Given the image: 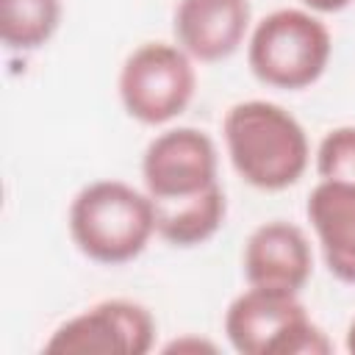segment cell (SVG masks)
Wrapping results in <instances>:
<instances>
[{
  "label": "cell",
  "mask_w": 355,
  "mask_h": 355,
  "mask_svg": "<svg viewBox=\"0 0 355 355\" xmlns=\"http://www.w3.org/2000/svg\"><path fill=\"white\" fill-rule=\"evenodd\" d=\"M222 139L236 175L261 191L294 186L311 164L302 122L272 100L233 103L222 119Z\"/></svg>",
  "instance_id": "cell-1"
},
{
  "label": "cell",
  "mask_w": 355,
  "mask_h": 355,
  "mask_svg": "<svg viewBox=\"0 0 355 355\" xmlns=\"http://www.w3.org/2000/svg\"><path fill=\"white\" fill-rule=\"evenodd\" d=\"M67 227L80 255L103 266H122L136 261L153 241L155 208L144 189L103 178L72 197Z\"/></svg>",
  "instance_id": "cell-2"
},
{
  "label": "cell",
  "mask_w": 355,
  "mask_h": 355,
  "mask_svg": "<svg viewBox=\"0 0 355 355\" xmlns=\"http://www.w3.org/2000/svg\"><path fill=\"white\" fill-rule=\"evenodd\" d=\"M333 55L330 28L308 8H275L258 19L247 39L250 72L272 89L302 92L313 86Z\"/></svg>",
  "instance_id": "cell-3"
},
{
  "label": "cell",
  "mask_w": 355,
  "mask_h": 355,
  "mask_svg": "<svg viewBox=\"0 0 355 355\" xmlns=\"http://www.w3.org/2000/svg\"><path fill=\"white\" fill-rule=\"evenodd\" d=\"M222 327L241 355H327L333 349L297 291L247 286L227 305Z\"/></svg>",
  "instance_id": "cell-4"
},
{
  "label": "cell",
  "mask_w": 355,
  "mask_h": 355,
  "mask_svg": "<svg viewBox=\"0 0 355 355\" xmlns=\"http://www.w3.org/2000/svg\"><path fill=\"white\" fill-rule=\"evenodd\" d=\"M197 61L178 42H144L119 67L116 92L125 114L158 128L178 119L197 94Z\"/></svg>",
  "instance_id": "cell-5"
},
{
  "label": "cell",
  "mask_w": 355,
  "mask_h": 355,
  "mask_svg": "<svg viewBox=\"0 0 355 355\" xmlns=\"http://www.w3.org/2000/svg\"><path fill=\"white\" fill-rule=\"evenodd\" d=\"M155 333L147 305L111 297L64 319L42 349L55 355H147L155 347Z\"/></svg>",
  "instance_id": "cell-6"
},
{
  "label": "cell",
  "mask_w": 355,
  "mask_h": 355,
  "mask_svg": "<svg viewBox=\"0 0 355 355\" xmlns=\"http://www.w3.org/2000/svg\"><path fill=\"white\" fill-rule=\"evenodd\" d=\"M141 183L150 200H178L219 183V153L214 139L191 125L166 128L153 136L141 155Z\"/></svg>",
  "instance_id": "cell-7"
},
{
  "label": "cell",
  "mask_w": 355,
  "mask_h": 355,
  "mask_svg": "<svg viewBox=\"0 0 355 355\" xmlns=\"http://www.w3.org/2000/svg\"><path fill=\"white\" fill-rule=\"evenodd\" d=\"M241 272L247 286L300 294L313 275V247L308 233L286 219L258 225L244 241Z\"/></svg>",
  "instance_id": "cell-8"
},
{
  "label": "cell",
  "mask_w": 355,
  "mask_h": 355,
  "mask_svg": "<svg viewBox=\"0 0 355 355\" xmlns=\"http://www.w3.org/2000/svg\"><path fill=\"white\" fill-rule=\"evenodd\" d=\"M175 42L200 64L230 58L252 31L250 0H178L172 14Z\"/></svg>",
  "instance_id": "cell-9"
},
{
  "label": "cell",
  "mask_w": 355,
  "mask_h": 355,
  "mask_svg": "<svg viewBox=\"0 0 355 355\" xmlns=\"http://www.w3.org/2000/svg\"><path fill=\"white\" fill-rule=\"evenodd\" d=\"M305 216L327 272L355 286V186L319 180L308 194Z\"/></svg>",
  "instance_id": "cell-10"
},
{
  "label": "cell",
  "mask_w": 355,
  "mask_h": 355,
  "mask_svg": "<svg viewBox=\"0 0 355 355\" xmlns=\"http://www.w3.org/2000/svg\"><path fill=\"white\" fill-rule=\"evenodd\" d=\"M155 236L172 247L189 250L211 241L227 216V197L219 183L178 200L155 202Z\"/></svg>",
  "instance_id": "cell-11"
},
{
  "label": "cell",
  "mask_w": 355,
  "mask_h": 355,
  "mask_svg": "<svg viewBox=\"0 0 355 355\" xmlns=\"http://www.w3.org/2000/svg\"><path fill=\"white\" fill-rule=\"evenodd\" d=\"M64 19L61 0H0V39L11 53L44 47Z\"/></svg>",
  "instance_id": "cell-12"
},
{
  "label": "cell",
  "mask_w": 355,
  "mask_h": 355,
  "mask_svg": "<svg viewBox=\"0 0 355 355\" xmlns=\"http://www.w3.org/2000/svg\"><path fill=\"white\" fill-rule=\"evenodd\" d=\"M319 180H336L355 186V125H338L327 130L316 147Z\"/></svg>",
  "instance_id": "cell-13"
},
{
  "label": "cell",
  "mask_w": 355,
  "mask_h": 355,
  "mask_svg": "<svg viewBox=\"0 0 355 355\" xmlns=\"http://www.w3.org/2000/svg\"><path fill=\"white\" fill-rule=\"evenodd\" d=\"M164 352H169V355H175V352H178V355H200V352H216V344L208 341V338H200V336L186 333V336L169 341V344L164 347Z\"/></svg>",
  "instance_id": "cell-14"
},
{
  "label": "cell",
  "mask_w": 355,
  "mask_h": 355,
  "mask_svg": "<svg viewBox=\"0 0 355 355\" xmlns=\"http://www.w3.org/2000/svg\"><path fill=\"white\" fill-rule=\"evenodd\" d=\"M300 3L313 14H338L347 6H352V0H300Z\"/></svg>",
  "instance_id": "cell-15"
},
{
  "label": "cell",
  "mask_w": 355,
  "mask_h": 355,
  "mask_svg": "<svg viewBox=\"0 0 355 355\" xmlns=\"http://www.w3.org/2000/svg\"><path fill=\"white\" fill-rule=\"evenodd\" d=\"M344 347H347V352H352V355H355V316H352V322L347 324V333H344Z\"/></svg>",
  "instance_id": "cell-16"
}]
</instances>
